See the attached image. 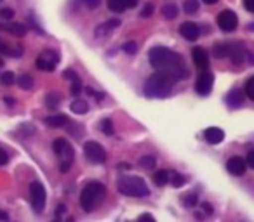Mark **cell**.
Here are the masks:
<instances>
[{
    "instance_id": "6da1fadb",
    "label": "cell",
    "mask_w": 254,
    "mask_h": 222,
    "mask_svg": "<svg viewBox=\"0 0 254 222\" xmlns=\"http://www.w3.org/2000/svg\"><path fill=\"white\" fill-rule=\"evenodd\" d=\"M148 59L157 71H164L176 82L188 77V70L183 64V57L167 47H152L148 52Z\"/></svg>"
},
{
    "instance_id": "7a4b0ae2",
    "label": "cell",
    "mask_w": 254,
    "mask_h": 222,
    "mask_svg": "<svg viewBox=\"0 0 254 222\" xmlns=\"http://www.w3.org/2000/svg\"><path fill=\"white\" fill-rule=\"evenodd\" d=\"M176 84L174 78H171L167 73L164 71H157L152 77L146 80L145 87H143V92L148 97H166L169 95V92L173 90V85Z\"/></svg>"
},
{
    "instance_id": "3957f363",
    "label": "cell",
    "mask_w": 254,
    "mask_h": 222,
    "mask_svg": "<svg viewBox=\"0 0 254 222\" xmlns=\"http://www.w3.org/2000/svg\"><path fill=\"white\" fill-rule=\"evenodd\" d=\"M105 191H106V187L103 186L101 182H98V180H92V182H89L87 186L82 189V194H80L82 208H84L85 212L94 210L96 205H98L99 201L103 200V196H105Z\"/></svg>"
},
{
    "instance_id": "277c9868",
    "label": "cell",
    "mask_w": 254,
    "mask_h": 222,
    "mask_svg": "<svg viewBox=\"0 0 254 222\" xmlns=\"http://www.w3.org/2000/svg\"><path fill=\"white\" fill-rule=\"evenodd\" d=\"M119 191L126 196H132V198H143L148 196L150 189L146 186V182L138 176H129V177H122L119 180Z\"/></svg>"
},
{
    "instance_id": "5b68a950",
    "label": "cell",
    "mask_w": 254,
    "mask_h": 222,
    "mask_svg": "<svg viewBox=\"0 0 254 222\" xmlns=\"http://www.w3.org/2000/svg\"><path fill=\"white\" fill-rule=\"evenodd\" d=\"M53 149H54V153L61 158L60 172H63V174L68 172L71 163H73V149H71L70 142H68L66 139H56L53 144Z\"/></svg>"
},
{
    "instance_id": "8992f818",
    "label": "cell",
    "mask_w": 254,
    "mask_h": 222,
    "mask_svg": "<svg viewBox=\"0 0 254 222\" xmlns=\"http://www.w3.org/2000/svg\"><path fill=\"white\" fill-rule=\"evenodd\" d=\"M30 201H32V207L37 214H40L46 207V187L39 180H33L30 184Z\"/></svg>"
},
{
    "instance_id": "52a82bcc",
    "label": "cell",
    "mask_w": 254,
    "mask_h": 222,
    "mask_svg": "<svg viewBox=\"0 0 254 222\" xmlns=\"http://www.w3.org/2000/svg\"><path fill=\"white\" fill-rule=\"evenodd\" d=\"M84 153H85V158L92 163H103L106 160V151L103 149L101 144L94 141H87L84 144Z\"/></svg>"
},
{
    "instance_id": "ba28073f",
    "label": "cell",
    "mask_w": 254,
    "mask_h": 222,
    "mask_svg": "<svg viewBox=\"0 0 254 222\" xmlns=\"http://www.w3.org/2000/svg\"><path fill=\"white\" fill-rule=\"evenodd\" d=\"M60 63V56L53 50H44L35 61V66L42 71H54L56 64Z\"/></svg>"
},
{
    "instance_id": "9c48e42d",
    "label": "cell",
    "mask_w": 254,
    "mask_h": 222,
    "mask_svg": "<svg viewBox=\"0 0 254 222\" xmlns=\"http://www.w3.org/2000/svg\"><path fill=\"white\" fill-rule=\"evenodd\" d=\"M212 84H214V77H212L211 71L204 70L198 75L197 82H195V90L200 95H209L212 90Z\"/></svg>"
},
{
    "instance_id": "30bf717a",
    "label": "cell",
    "mask_w": 254,
    "mask_h": 222,
    "mask_svg": "<svg viewBox=\"0 0 254 222\" xmlns=\"http://www.w3.org/2000/svg\"><path fill=\"white\" fill-rule=\"evenodd\" d=\"M239 25V19H237V14L233 11H221L218 16V26L223 30V32H233Z\"/></svg>"
},
{
    "instance_id": "8fae6325",
    "label": "cell",
    "mask_w": 254,
    "mask_h": 222,
    "mask_svg": "<svg viewBox=\"0 0 254 222\" xmlns=\"http://www.w3.org/2000/svg\"><path fill=\"white\" fill-rule=\"evenodd\" d=\"M226 170H228L232 176H244L247 170L246 160L240 158V156H233V158H230L228 162H226Z\"/></svg>"
},
{
    "instance_id": "7c38bea8",
    "label": "cell",
    "mask_w": 254,
    "mask_h": 222,
    "mask_svg": "<svg viewBox=\"0 0 254 222\" xmlns=\"http://www.w3.org/2000/svg\"><path fill=\"white\" fill-rule=\"evenodd\" d=\"M106 5L112 12H124L127 9H134L138 0H106Z\"/></svg>"
},
{
    "instance_id": "4fadbf2b",
    "label": "cell",
    "mask_w": 254,
    "mask_h": 222,
    "mask_svg": "<svg viewBox=\"0 0 254 222\" xmlns=\"http://www.w3.org/2000/svg\"><path fill=\"white\" fill-rule=\"evenodd\" d=\"M191 57H193V63L197 68H200V70H207L209 68V56L205 49H202V47H193Z\"/></svg>"
},
{
    "instance_id": "5bb4252c",
    "label": "cell",
    "mask_w": 254,
    "mask_h": 222,
    "mask_svg": "<svg viewBox=\"0 0 254 222\" xmlns=\"http://www.w3.org/2000/svg\"><path fill=\"white\" fill-rule=\"evenodd\" d=\"M180 33L183 39L190 40V42H195V40L198 39V35H200V30H198V26L195 25V23H183V25L180 26Z\"/></svg>"
},
{
    "instance_id": "9a60e30c",
    "label": "cell",
    "mask_w": 254,
    "mask_h": 222,
    "mask_svg": "<svg viewBox=\"0 0 254 222\" xmlns=\"http://www.w3.org/2000/svg\"><path fill=\"white\" fill-rule=\"evenodd\" d=\"M237 45H239L237 42H219L214 45L212 52H214V56L218 57V59H221V57H230V54L235 50Z\"/></svg>"
},
{
    "instance_id": "2e32d148",
    "label": "cell",
    "mask_w": 254,
    "mask_h": 222,
    "mask_svg": "<svg viewBox=\"0 0 254 222\" xmlns=\"http://www.w3.org/2000/svg\"><path fill=\"white\" fill-rule=\"evenodd\" d=\"M204 137L209 144H219V142H223V139H225V132L219 127H209L207 131L204 132Z\"/></svg>"
},
{
    "instance_id": "e0dca14e",
    "label": "cell",
    "mask_w": 254,
    "mask_h": 222,
    "mask_svg": "<svg viewBox=\"0 0 254 222\" xmlns=\"http://www.w3.org/2000/svg\"><path fill=\"white\" fill-rule=\"evenodd\" d=\"M0 28L4 30V32L11 33L12 37H25L28 28L21 23H9V25H0Z\"/></svg>"
},
{
    "instance_id": "ac0fdd59",
    "label": "cell",
    "mask_w": 254,
    "mask_h": 222,
    "mask_svg": "<svg viewBox=\"0 0 254 222\" xmlns=\"http://www.w3.org/2000/svg\"><path fill=\"white\" fill-rule=\"evenodd\" d=\"M117 26H120L119 19H110V21L103 23V25H99L98 28H96V37H98V39H101V37L110 35V33H112Z\"/></svg>"
},
{
    "instance_id": "d6986e66",
    "label": "cell",
    "mask_w": 254,
    "mask_h": 222,
    "mask_svg": "<svg viewBox=\"0 0 254 222\" xmlns=\"http://www.w3.org/2000/svg\"><path fill=\"white\" fill-rule=\"evenodd\" d=\"M244 102V94L242 90H239V89H233V90L228 92V95H226V104L230 106V108H240Z\"/></svg>"
},
{
    "instance_id": "ffe728a7",
    "label": "cell",
    "mask_w": 254,
    "mask_h": 222,
    "mask_svg": "<svg viewBox=\"0 0 254 222\" xmlns=\"http://www.w3.org/2000/svg\"><path fill=\"white\" fill-rule=\"evenodd\" d=\"M46 124L49 125V127H64V125L68 124V118L64 117V115H53V117H47L46 118Z\"/></svg>"
},
{
    "instance_id": "44dd1931",
    "label": "cell",
    "mask_w": 254,
    "mask_h": 222,
    "mask_svg": "<svg viewBox=\"0 0 254 222\" xmlns=\"http://www.w3.org/2000/svg\"><path fill=\"white\" fill-rule=\"evenodd\" d=\"M70 109L77 115H85V113H87L89 106H87V102H85L84 99H75V101L71 102Z\"/></svg>"
},
{
    "instance_id": "7402d4cb",
    "label": "cell",
    "mask_w": 254,
    "mask_h": 222,
    "mask_svg": "<svg viewBox=\"0 0 254 222\" xmlns=\"http://www.w3.org/2000/svg\"><path fill=\"white\" fill-rule=\"evenodd\" d=\"M169 176L171 174L167 172V170H159V172L153 174V182H155L159 187L166 186V184L169 182Z\"/></svg>"
},
{
    "instance_id": "603a6c76",
    "label": "cell",
    "mask_w": 254,
    "mask_h": 222,
    "mask_svg": "<svg viewBox=\"0 0 254 222\" xmlns=\"http://www.w3.org/2000/svg\"><path fill=\"white\" fill-rule=\"evenodd\" d=\"M0 54H4V56L21 57V49H11L4 40H0Z\"/></svg>"
},
{
    "instance_id": "cb8c5ba5",
    "label": "cell",
    "mask_w": 254,
    "mask_h": 222,
    "mask_svg": "<svg viewBox=\"0 0 254 222\" xmlns=\"http://www.w3.org/2000/svg\"><path fill=\"white\" fill-rule=\"evenodd\" d=\"M169 182L173 184V187H181L187 184V177L181 176V174L173 172V176H169Z\"/></svg>"
},
{
    "instance_id": "d4e9b609",
    "label": "cell",
    "mask_w": 254,
    "mask_h": 222,
    "mask_svg": "<svg viewBox=\"0 0 254 222\" xmlns=\"http://www.w3.org/2000/svg\"><path fill=\"white\" fill-rule=\"evenodd\" d=\"M162 14H164V18L166 19H174L178 16V7L174 4H167V5H164V9H162Z\"/></svg>"
},
{
    "instance_id": "484cf974",
    "label": "cell",
    "mask_w": 254,
    "mask_h": 222,
    "mask_svg": "<svg viewBox=\"0 0 254 222\" xmlns=\"http://www.w3.org/2000/svg\"><path fill=\"white\" fill-rule=\"evenodd\" d=\"M18 84H19V87H21V89L30 90V89L33 87V78L30 77V75H21V77H19V80H18Z\"/></svg>"
},
{
    "instance_id": "4316f807",
    "label": "cell",
    "mask_w": 254,
    "mask_h": 222,
    "mask_svg": "<svg viewBox=\"0 0 254 222\" xmlns=\"http://www.w3.org/2000/svg\"><path fill=\"white\" fill-rule=\"evenodd\" d=\"M183 9L187 14H195V12L198 11V0H187Z\"/></svg>"
},
{
    "instance_id": "83f0119b",
    "label": "cell",
    "mask_w": 254,
    "mask_h": 222,
    "mask_svg": "<svg viewBox=\"0 0 254 222\" xmlns=\"http://www.w3.org/2000/svg\"><path fill=\"white\" fill-rule=\"evenodd\" d=\"M14 73L12 71H4V73L0 75V84L2 85H12L14 84Z\"/></svg>"
},
{
    "instance_id": "f1b7e54d",
    "label": "cell",
    "mask_w": 254,
    "mask_h": 222,
    "mask_svg": "<svg viewBox=\"0 0 254 222\" xmlns=\"http://www.w3.org/2000/svg\"><path fill=\"white\" fill-rule=\"evenodd\" d=\"M139 167H143V169H153L155 167V158L153 156H143V158H139Z\"/></svg>"
},
{
    "instance_id": "f546056e",
    "label": "cell",
    "mask_w": 254,
    "mask_h": 222,
    "mask_svg": "<svg viewBox=\"0 0 254 222\" xmlns=\"http://www.w3.org/2000/svg\"><path fill=\"white\" fill-rule=\"evenodd\" d=\"M244 92H246L247 97L254 101V77H251L249 80L246 82V89H244Z\"/></svg>"
},
{
    "instance_id": "4dcf8cb0",
    "label": "cell",
    "mask_w": 254,
    "mask_h": 222,
    "mask_svg": "<svg viewBox=\"0 0 254 222\" xmlns=\"http://www.w3.org/2000/svg\"><path fill=\"white\" fill-rule=\"evenodd\" d=\"M101 131L105 132L106 135H112L113 134V124L110 118H105V120L101 122Z\"/></svg>"
},
{
    "instance_id": "1f68e13d",
    "label": "cell",
    "mask_w": 254,
    "mask_h": 222,
    "mask_svg": "<svg viewBox=\"0 0 254 222\" xmlns=\"http://www.w3.org/2000/svg\"><path fill=\"white\" fill-rule=\"evenodd\" d=\"M80 90H82V82H80V78H75V80H71V89H70L71 94L78 95V94H80Z\"/></svg>"
},
{
    "instance_id": "d6a6232c",
    "label": "cell",
    "mask_w": 254,
    "mask_h": 222,
    "mask_svg": "<svg viewBox=\"0 0 254 222\" xmlns=\"http://www.w3.org/2000/svg\"><path fill=\"white\" fill-rule=\"evenodd\" d=\"M46 104L49 106V108H56V106L60 104V97H58L56 94H49L46 99Z\"/></svg>"
},
{
    "instance_id": "836d02e7",
    "label": "cell",
    "mask_w": 254,
    "mask_h": 222,
    "mask_svg": "<svg viewBox=\"0 0 254 222\" xmlns=\"http://www.w3.org/2000/svg\"><path fill=\"white\" fill-rule=\"evenodd\" d=\"M122 49H124V52H127V54H134L136 50H138V44L136 42H126Z\"/></svg>"
},
{
    "instance_id": "e575fe53",
    "label": "cell",
    "mask_w": 254,
    "mask_h": 222,
    "mask_svg": "<svg viewBox=\"0 0 254 222\" xmlns=\"http://www.w3.org/2000/svg\"><path fill=\"white\" fill-rule=\"evenodd\" d=\"M0 18L5 19V21H11V19L14 18V11H12V9H9V7L2 9V11H0Z\"/></svg>"
},
{
    "instance_id": "d590c367",
    "label": "cell",
    "mask_w": 254,
    "mask_h": 222,
    "mask_svg": "<svg viewBox=\"0 0 254 222\" xmlns=\"http://www.w3.org/2000/svg\"><path fill=\"white\" fill-rule=\"evenodd\" d=\"M183 203L187 205V207H195V205H197V194L190 193L187 198H183Z\"/></svg>"
},
{
    "instance_id": "8d00e7d4",
    "label": "cell",
    "mask_w": 254,
    "mask_h": 222,
    "mask_svg": "<svg viewBox=\"0 0 254 222\" xmlns=\"http://www.w3.org/2000/svg\"><path fill=\"white\" fill-rule=\"evenodd\" d=\"M153 11H155V7H153L152 4H146L145 7L141 9V14L139 16H141V18H150V16L153 14Z\"/></svg>"
},
{
    "instance_id": "74e56055",
    "label": "cell",
    "mask_w": 254,
    "mask_h": 222,
    "mask_svg": "<svg viewBox=\"0 0 254 222\" xmlns=\"http://www.w3.org/2000/svg\"><path fill=\"white\" fill-rule=\"evenodd\" d=\"M246 163H247V167H249V169H254V149H253V151L247 153Z\"/></svg>"
},
{
    "instance_id": "f35d334b",
    "label": "cell",
    "mask_w": 254,
    "mask_h": 222,
    "mask_svg": "<svg viewBox=\"0 0 254 222\" xmlns=\"http://www.w3.org/2000/svg\"><path fill=\"white\" fill-rule=\"evenodd\" d=\"M84 4L87 5L89 9H96L99 4H101V0H84Z\"/></svg>"
},
{
    "instance_id": "ab89813d",
    "label": "cell",
    "mask_w": 254,
    "mask_h": 222,
    "mask_svg": "<svg viewBox=\"0 0 254 222\" xmlns=\"http://www.w3.org/2000/svg\"><path fill=\"white\" fill-rule=\"evenodd\" d=\"M9 162V156H7V153L4 151V149L0 148V167L2 165H5V163Z\"/></svg>"
},
{
    "instance_id": "60d3db41",
    "label": "cell",
    "mask_w": 254,
    "mask_h": 222,
    "mask_svg": "<svg viewBox=\"0 0 254 222\" xmlns=\"http://www.w3.org/2000/svg\"><path fill=\"white\" fill-rule=\"evenodd\" d=\"M244 7L249 12H254V0H244Z\"/></svg>"
},
{
    "instance_id": "b9f144b4",
    "label": "cell",
    "mask_w": 254,
    "mask_h": 222,
    "mask_svg": "<svg viewBox=\"0 0 254 222\" xmlns=\"http://www.w3.org/2000/svg\"><path fill=\"white\" fill-rule=\"evenodd\" d=\"M63 77H64V78H70V80H75V78H78V75L75 73V71H71V70H66V71L63 73Z\"/></svg>"
},
{
    "instance_id": "7bdbcfd3",
    "label": "cell",
    "mask_w": 254,
    "mask_h": 222,
    "mask_svg": "<svg viewBox=\"0 0 254 222\" xmlns=\"http://www.w3.org/2000/svg\"><path fill=\"white\" fill-rule=\"evenodd\" d=\"M202 208H204V212L207 215H211L212 214V205L211 203H202Z\"/></svg>"
},
{
    "instance_id": "ee69618b",
    "label": "cell",
    "mask_w": 254,
    "mask_h": 222,
    "mask_svg": "<svg viewBox=\"0 0 254 222\" xmlns=\"http://www.w3.org/2000/svg\"><path fill=\"white\" fill-rule=\"evenodd\" d=\"M155 221V219H153V215H150V214H143V215H139V221Z\"/></svg>"
},
{
    "instance_id": "f6af8a7d",
    "label": "cell",
    "mask_w": 254,
    "mask_h": 222,
    "mask_svg": "<svg viewBox=\"0 0 254 222\" xmlns=\"http://www.w3.org/2000/svg\"><path fill=\"white\" fill-rule=\"evenodd\" d=\"M5 102L7 104H14V99H11V95H5Z\"/></svg>"
},
{
    "instance_id": "bcb514c9",
    "label": "cell",
    "mask_w": 254,
    "mask_h": 222,
    "mask_svg": "<svg viewBox=\"0 0 254 222\" xmlns=\"http://www.w3.org/2000/svg\"><path fill=\"white\" fill-rule=\"evenodd\" d=\"M64 212V205H60V207H58V215H61Z\"/></svg>"
},
{
    "instance_id": "7dc6e473",
    "label": "cell",
    "mask_w": 254,
    "mask_h": 222,
    "mask_svg": "<svg viewBox=\"0 0 254 222\" xmlns=\"http://www.w3.org/2000/svg\"><path fill=\"white\" fill-rule=\"evenodd\" d=\"M205 4H209V5H212V4H216V2H218V0H204Z\"/></svg>"
},
{
    "instance_id": "c3c4849f",
    "label": "cell",
    "mask_w": 254,
    "mask_h": 222,
    "mask_svg": "<svg viewBox=\"0 0 254 222\" xmlns=\"http://www.w3.org/2000/svg\"><path fill=\"white\" fill-rule=\"evenodd\" d=\"M4 66V59H2V57H0V68Z\"/></svg>"
},
{
    "instance_id": "681fc988",
    "label": "cell",
    "mask_w": 254,
    "mask_h": 222,
    "mask_svg": "<svg viewBox=\"0 0 254 222\" xmlns=\"http://www.w3.org/2000/svg\"><path fill=\"white\" fill-rule=\"evenodd\" d=\"M0 2H2V0H0Z\"/></svg>"
}]
</instances>
